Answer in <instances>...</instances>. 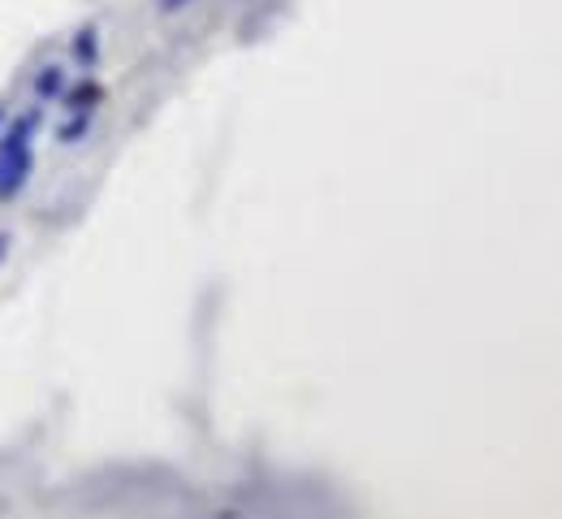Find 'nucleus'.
<instances>
[{
	"label": "nucleus",
	"instance_id": "9",
	"mask_svg": "<svg viewBox=\"0 0 562 519\" xmlns=\"http://www.w3.org/2000/svg\"><path fill=\"white\" fill-rule=\"evenodd\" d=\"M0 122H4V109H0Z\"/></svg>",
	"mask_w": 562,
	"mask_h": 519
},
{
	"label": "nucleus",
	"instance_id": "2",
	"mask_svg": "<svg viewBox=\"0 0 562 519\" xmlns=\"http://www.w3.org/2000/svg\"><path fill=\"white\" fill-rule=\"evenodd\" d=\"M31 151H22V156H13V160H4L0 165V200H9V195H18L22 187H26V178H31Z\"/></svg>",
	"mask_w": 562,
	"mask_h": 519
},
{
	"label": "nucleus",
	"instance_id": "1",
	"mask_svg": "<svg viewBox=\"0 0 562 519\" xmlns=\"http://www.w3.org/2000/svg\"><path fill=\"white\" fill-rule=\"evenodd\" d=\"M35 126H40V109H31L26 117H18V122L4 131V139H0V165H4V160H13V156H22V151H31V135H35Z\"/></svg>",
	"mask_w": 562,
	"mask_h": 519
},
{
	"label": "nucleus",
	"instance_id": "5",
	"mask_svg": "<svg viewBox=\"0 0 562 519\" xmlns=\"http://www.w3.org/2000/svg\"><path fill=\"white\" fill-rule=\"evenodd\" d=\"M61 91H66V70L61 66H44L40 78H35V95L48 100V95H61Z\"/></svg>",
	"mask_w": 562,
	"mask_h": 519
},
{
	"label": "nucleus",
	"instance_id": "3",
	"mask_svg": "<svg viewBox=\"0 0 562 519\" xmlns=\"http://www.w3.org/2000/svg\"><path fill=\"white\" fill-rule=\"evenodd\" d=\"M100 100H104V91H100V82H91V78L78 82L74 91H66V109H70V113H95Z\"/></svg>",
	"mask_w": 562,
	"mask_h": 519
},
{
	"label": "nucleus",
	"instance_id": "6",
	"mask_svg": "<svg viewBox=\"0 0 562 519\" xmlns=\"http://www.w3.org/2000/svg\"><path fill=\"white\" fill-rule=\"evenodd\" d=\"M87 131H91V113H74V122L57 131V139H61V144H82Z\"/></svg>",
	"mask_w": 562,
	"mask_h": 519
},
{
	"label": "nucleus",
	"instance_id": "4",
	"mask_svg": "<svg viewBox=\"0 0 562 519\" xmlns=\"http://www.w3.org/2000/svg\"><path fill=\"white\" fill-rule=\"evenodd\" d=\"M70 53L78 66H95V57H100V31H95V26H82V31L74 35Z\"/></svg>",
	"mask_w": 562,
	"mask_h": 519
},
{
	"label": "nucleus",
	"instance_id": "7",
	"mask_svg": "<svg viewBox=\"0 0 562 519\" xmlns=\"http://www.w3.org/2000/svg\"><path fill=\"white\" fill-rule=\"evenodd\" d=\"M187 4H191V0H156V9H160V13H182Z\"/></svg>",
	"mask_w": 562,
	"mask_h": 519
},
{
	"label": "nucleus",
	"instance_id": "8",
	"mask_svg": "<svg viewBox=\"0 0 562 519\" xmlns=\"http://www.w3.org/2000/svg\"><path fill=\"white\" fill-rule=\"evenodd\" d=\"M4 256H9V234H0V264H4Z\"/></svg>",
	"mask_w": 562,
	"mask_h": 519
}]
</instances>
